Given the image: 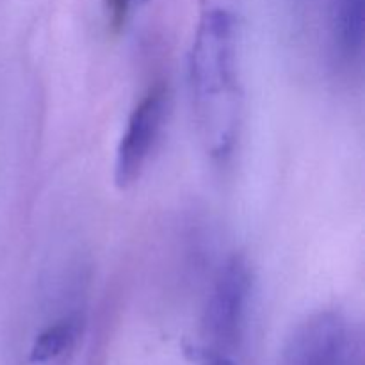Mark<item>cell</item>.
<instances>
[{"mask_svg": "<svg viewBox=\"0 0 365 365\" xmlns=\"http://www.w3.org/2000/svg\"><path fill=\"white\" fill-rule=\"evenodd\" d=\"M334 34L342 56L353 57L364 43V0H335Z\"/></svg>", "mask_w": 365, "mask_h": 365, "instance_id": "5", "label": "cell"}, {"mask_svg": "<svg viewBox=\"0 0 365 365\" xmlns=\"http://www.w3.org/2000/svg\"><path fill=\"white\" fill-rule=\"evenodd\" d=\"M132 2H138V4H146L148 0H132Z\"/></svg>", "mask_w": 365, "mask_h": 365, "instance_id": "9", "label": "cell"}, {"mask_svg": "<svg viewBox=\"0 0 365 365\" xmlns=\"http://www.w3.org/2000/svg\"><path fill=\"white\" fill-rule=\"evenodd\" d=\"M184 353L189 362L195 365H235L227 351L210 344H187L184 348Z\"/></svg>", "mask_w": 365, "mask_h": 365, "instance_id": "7", "label": "cell"}, {"mask_svg": "<svg viewBox=\"0 0 365 365\" xmlns=\"http://www.w3.org/2000/svg\"><path fill=\"white\" fill-rule=\"evenodd\" d=\"M78 335V319L64 317L50 324L34 339L31 348V362L46 364L63 355Z\"/></svg>", "mask_w": 365, "mask_h": 365, "instance_id": "6", "label": "cell"}, {"mask_svg": "<svg viewBox=\"0 0 365 365\" xmlns=\"http://www.w3.org/2000/svg\"><path fill=\"white\" fill-rule=\"evenodd\" d=\"M168 110V88L159 82L143 95L132 110L114 160L118 189H128L139 180L157 145Z\"/></svg>", "mask_w": 365, "mask_h": 365, "instance_id": "3", "label": "cell"}, {"mask_svg": "<svg viewBox=\"0 0 365 365\" xmlns=\"http://www.w3.org/2000/svg\"><path fill=\"white\" fill-rule=\"evenodd\" d=\"M132 0H106V9H107V20L113 29L123 27L125 20H127L128 7H130Z\"/></svg>", "mask_w": 365, "mask_h": 365, "instance_id": "8", "label": "cell"}, {"mask_svg": "<svg viewBox=\"0 0 365 365\" xmlns=\"http://www.w3.org/2000/svg\"><path fill=\"white\" fill-rule=\"evenodd\" d=\"M280 365H362V344L346 317L317 314L292 334Z\"/></svg>", "mask_w": 365, "mask_h": 365, "instance_id": "2", "label": "cell"}, {"mask_svg": "<svg viewBox=\"0 0 365 365\" xmlns=\"http://www.w3.org/2000/svg\"><path fill=\"white\" fill-rule=\"evenodd\" d=\"M252 296V273L242 257L225 264L210 292L205 310V331L210 346L230 353L239 344L245 330Z\"/></svg>", "mask_w": 365, "mask_h": 365, "instance_id": "4", "label": "cell"}, {"mask_svg": "<svg viewBox=\"0 0 365 365\" xmlns=\"http://www.w3.org/2000/svg\"><path fill=\"white\" fill-rule=\"evenodd\" d=\"M239 36L241 0H200L189 75L200 135L216 159L230 155L241 123Z\"/></svg>", "mask_w": 365, "mask_h": 365, "instance_id": "1", "label": "cell"}]
</instances>
